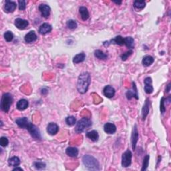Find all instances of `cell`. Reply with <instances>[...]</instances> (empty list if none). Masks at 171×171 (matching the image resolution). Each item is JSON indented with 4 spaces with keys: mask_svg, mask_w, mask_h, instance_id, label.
I'll return each instance as SVG.
<instances>
[{
    "mask_svg": "<svg viewBox=\"0 0 171 171\" xmlns=\"http://www.w3.org/2000/svg\"><path fill=\"white\" fill-rule=\"evenodd\" d=\"M138 141V132L137 129V126L135 124L133 128L132 136H131V142H132V150H135L136 149V143Z\"/></svg>",
    "mask_w": 171,
    "mask_h": 171,
    "instance_id": "cell-8",
    "label": "cell"
},
{
    "mask_svg": "<svg viewBox=\"0 0 171 171\" xmlns=\"http://www.w3.org/2000/svg\"><path fill=\"white\" fill-rule=\"evenodd\" d=\"M126 98L128 100H131L132 98H135L136 100L138 99V90L136 88V86L135 82H132V88L131 90H128L126 93Z\"/></svg>",
    "mask_w": 171,
    "mask_h": 171,
    "instance_id": "cell-7",
    "label": "cell"
},
{
    "mask_svg": "<svg viewBox=\"0 0 171 171\" xmlns=\"http://www.w3.org/2000/svg\"><path fill=\"white\" fill-rule=\"evenodd\" d=\"M86 54L84 52L78 54L76 55L73 58V63L74 64H80L83 62L85 60Z\"/></svg>",
    "mask_w": 171,
    "mask_h": 171,
    "instance_id": "cell-25",
    "label": "cell"
},
{
    "mask_svg": "<svg viewBox=\"0 0 171 171\" xmlns=\"http://www.w3.org/2000/svg\"><path fill=\"white\" fill-rule=\"evenodd\" d=\"M132 53H133V51L132 50H129L128 51H127V52H125L124 54H122V55L120 56V58L122 59V61H126V59H128V57H129Z\"/></svg>",
    "mask_w": 171,
    "mask_h": 171,
    "instance_id": "cell-36",
    "label": "cell"
},
{
    "mask_svg": "<svg viewBox=\"0 0 171 171\" xmlns=\"http://www.w3.org/2000/svg\"><path fill=\"white\" fill-rule=\"evenodd\" d=\"M134 7H135L136 9L138 10H142L144 9L146 6V2L144 1H138V0H136V1H134Z\"/></svg>",
    "mask_w": 171,
    "mask_h": 171,
    "instance_id": "cell-30",
    "label": "cell"
},
{
    "mask_svg": "<svg viewBox=\"0 0 171 171\" xmlns=\"http://www.w3.org/2000/svg\"><path fill=\"white\" fill-rule=\"evenodd\" d=\"M4 38L5 41L7 42H11L13 39V33L10 32V31H7L6 32L4 33Z\"/></svg>",
    "mask_w": 171,
    "mask_h": 171,
    "instance_id": "cell-34",
    "label": "cell"
},
{
    "mask_svg": "<svg viewBox=\"0 0 171 171\" xmlns=\"http://www.w3.org/2000/svg\"><path fill=\"white\" fill-rule=\"evenodd\" d=\"M103 93L104 95L106 96V98H112L115 95L116 90L112 86H111L110 85H108L104 88Z\"/></svg>",
    "mask_w": 171,
    "mask_h": 171,
    "instance_id": "cell-12",
    "label": "cell"
},
{
    "mask_svg": "<svg viewBox=\"0 0 171 171\" xmlns=\"http://www.w3.org/2000/svg\"><path fill=\"white\" fill-rule=\"evenodd\" d=\"M144 90L148 94H152L154 91V88L152 86V78L150 77H147L144 79Z\"/></svg>",
    "mask_w": 171,
    "mask_h": 171,
    "instance_id": "cell-9",
    "label": "cell"
},
{
    "mask_svg": "<svg viewBox=\"0 0 171 171\" xmlns=\"http://www.w3.org/2000/svg\"><path fill=\"white\" fill-rule=\"evenodd\" d=\"M14 24H15L16 27L17 28H18L19 30H25L26 28L28 25H29V22L28 21L25 20V19H22V18H17L15 19V22H14Z\"/></svg>",
    "mask_w": 171,
    "mask_h": 171,
    "instance_id": "cell-11",
    "label": "cell"
},
{
    "mask_svg": "<svg viewBox=\"0 0 171 171\" xmlns=\"http://www.w3.org/2000/svg\"><path fill=\"white\" fill-rule=\"evenodd\" d=\"M94 56L96 58H97L99 59H102V60H104V59H106L108 58V55L104 52H102V50H96L94 52Z\"/></svg>",
    "mask_w": 171,
    "mask_h": 171,
    "instance_id": "cell-29",
    "label": "cell"
},
{
    "mask_svg": "<svg viewBox=\"0 0 171 171\" xmlns=\"http://www.w3.org/2000/svg\"><path fill=\"white\" fill-rule=\"evenodd\" d=\"M13 99L12 95L10 93H5L3 94L1 100V104H0V107H1V110L4 111L5 113L9 112L11 104L13 103Z\"/></svg>",
    "mask_w": 171,
    "mask_h": 171,
    "instance_id": "cell-3",
    "label": "cell"
},
{
    "mask_svg": "<svg viewBox=\"0 0 171 171\" xmlns=\"http://www.w3.org/2000/svg\"><path fill=\"white\" fill-rule=\"evenodd\" d=\"M8 144H9V141H8L7 137H5V136L1 137V138H0V144L2 147L7 146Z\"/></svg>",
    "mask_w": 171,
    "mask_h": 171,
    "instance_id": "cell-37",
    "label": "cell"
},
{
    "mask_svg": "<svg viewBox=\"0 0 171 171\" xmlns=\"http://www.w3.org/2000/svg\"><path fill=\"white\" fill-rule=\"evenodd\" d=\"M132 154L130 150L128 149L125 151L122 156V166L125 168L130 167L132 162Z\"/></svg>",
    "mask_w": 171,
    "mask_h": 171,
    "instance_id": "cell-6",
    "label": "cell"
},
{
    "mask_svg": "<svg viewBox=\"0 0 171 171\" xmlns=\"http://www.w3.org/2000/svg\"><path fill=\"white\" fill-rule=\"evenodd\" d=\"M92 121L90 118H82L76 123L75 131L77 133H82L92 126Z\"/></svg>",
    "mask_w": 171,
    "mask_h": 171,
    "instance_id": "cell-4",
    "label": "cell"
},
{
    "mask_svg": "<svg viewBox=\"0 0 171 171\" xmlns=\"http://www.w3.org/2000/svg\"><path fill=\"white\" fill-rule=\"evenodd\" d=\"M170 90V84L169 83V84L167 85V88H166V92H169V91Z\"/></svg>",
    "mask_w": 171,
    "mask_h": 171,
    "instance_id": "cell-41",
    "label": "cell"
},
{
    "mask_svg": "<svg viewBox=\"0 0 171 171\" xmlns=\"http://www.w3.org/2000/svg\"><path fill=\"white\" fill-rule=\"evenodd\" d=\"M154 62H155V59H154L152 56H146L144 57L143 59H142V63L144 66L148 67V66H150V65H152L154 63Z\"/></svg>",
    "mask_w": 171,
    "mask_h": 171,
    "instance_id": "cell-24",
    "label": "cell"
},
{
    "mask_svg": "<svg viewBox=\"0 0 171 171\" xmlns=\"http://www.w3.org/2000/svg\"><path fill=\"white\" fill-rule=\"evenodd\" d=\"M78 149L75 147H68L65 150V153L70 157H76L78 155Z\"/></svg>",
    "mask_w": 171,
    "mask_h": 171,
    "instance_id": "cell-23",
    "label": "cell"
},
{
    "mask_svg": "<svg viewBox=\"0 0 171 171\" xmlns=\"http://www.w3.org/2000/svg\"><path fill=\"white\" fill-rule=\"evenodd\" d=\"M41 92H42V94L45 95V94H47L48 93V90L46 89V88H43V89L42 90Z\"/></svg>",
    "mask_w": 171,
    "mask_h": 171,
    "instance_id": "cell-40",
    "label": "cell"
},
{
    "mask_svg": "<svg viewBox=\"0 0 171 171\" xmlns=\"http://www.w3.org/2000/svg\"><path fill=\"white\" fill-rule=\"evenodd\" d=\"M65 122H66V124L68 126H72L76 123V119L74 116H68V117L65 118Z\"/></svg>",
    "mask_w": 171,
    "mask_h": 171,
    "instance_id": "cell-32",
    "label": "cell"
},
{
    "mask_svg": "<svg viewBox=\"0 0 171 171\" xmlns=\"http://www.w3.org/2000/svg\"><path fill=\"white\" fill-rule=\"evenodd\" d=\"M124 44L130 50L135 48V39L132 37H126L124 38Z\"/></svg>",
    "mask_w": 171,
    "mask_h": 171,
    "instance_id": "cell-26",
    "label": "cell"
},
{
    "mask_svg": "<svg viewBox=\"0 0 171 171\" xmlns=\"http://www.w3.org/2000/svg\"><path fill=\"white\" fill-rule=\"evenodd\" d=\"M38 8H39V11H40L42 17H44V18H48V17L50 16L51 9L49 5L42 4L39 5Z\"/></svg>",
    "mask_w": 171,
    "mask_h": 171,
    "instance_id": "cell-10",
    "label": "cell"
},
{
    "mask_svg": "<svg viewBox=\"0 0 171 171\" xmlns=\"http://www.w3.org/2000/svg\"><path fill=\"white\" fill-rule=\"evenodd\" d=\"M66 25L68 29L70 30H74L78 26V24L75 20H73V19H70L68 20L66 23Z\"/></svg>",
    "mask_w": 171,
    "mask_h": 171,
    "instance_id": "cell-33",
    "label": "cell"
},
{
    "mask_svg": "<svg viewBox=\"0 0 171 171\" xmlns=\"http://www.w3.org/2000/svg\"><path fill=\"white\" fill-rule=\"evenodd\" d=\"M37 39H38V37L34 31H30L24 37V40L28 44H31V43L36 42Z\"/></svg>",
    "mask_w": 171,
    "mask_h": 171,
    "instance_id": "cell-16",
    "label": "cell"
},
{
    "mask_svg": "<svg viewBox=\"0 0 171 171\" xmlns=\"http://www.w3.org/2000/svg\"><path fill=\"white\" fill-rule=\"evenodd\" d=\"M25 129L28 130V132L30 134V135L36 140H42V136L40 131L38 129V128L35 125L33 124L32 122H29V124H28V126L25 128Z\"/></svg>",
    "mask_w": 171,
    "mask_h": 171,
    "instance_id": "cell-5",
    "label": "cell"
},
{
    "mask_svg": "<svg viewBox=\"0 0 171 171\" xmlns=\"http://www.w3.org/2000/svg\"><path fill=\"white\" fill-rule=\"evenodd\" d=\"M86 136L93 142H97L99 139L98 132L96 130H91L90 132H88Z\"/></svg>",
    "mask_w": 171,
    "mask_h": 171,
    "instance_id": "cell-22",
    "label": "cell"
},
{
    "mask_svg": "<svg viewBox=\"0 0 171 171\" xmlns=\"http://www.w3.org/2000/svg\"><path fill=\"white\" fill-rule=\"evenodd\" d=\"M20 160L18 156H13L8 160V164L11 167H18L20 164Z\"/></svg>",
    "mask_w": 171,
    "mask_h": 171,
    "instance_id": "cell-27",
    "label": "cell"
},
{
    "mask_svg": "<svg viewBox=\"0 0 171 171\" xmlns=\"http://www.w3.org/2000/svg\"><path fill=\"white\" fill-rule=\"evenodd\" d=\"M17 7V4L16 2L9 1L7 0L5 1V4L4 6V10L6 13H12L16 10Z\"/></svg>",
    "mask_w": 171,
    "mask_h": 171,
    "instance_id": "cell-13",
    "label": "cell"
},
{
    "mask_svg": "<svg viewBox=\"0 0 171 171\" xmlns=\"http://www.w3.org/2000/svg\"><path fill=\"white\" fill-rule=\"evenodd\" d=\"M79 12L80 14L81 18L83 21H86L90 17V13L88 10L87 9V7H86L84 6H81L79 7Z\"/></svg>",
    "mask_w": 171,
    "mask_h": 171,
    "instance_id": "cell-19",
    "label": "cell"
},
{
    "mask_svg": "<svg viewBox=\"0 0 171 171\" xmlns=\"http://www.w3.org/2000/svg\"><path fill=\"white\" fill-rule=\"evenodd\" d=\"M104 132L108 135H113L116 132V126L110 122H107L104 126Z\"/></svg>",
    "mask_w": 171,
    "mask_h": 171,
    "instance_id": "cell-18",
    "label": "cell"
},
{
    "mask_svg": "<svg viewBox=\"0 0 171 171\" xmlns=\"http://www.w3.org/2000/svg\"><path fill=\"white\" fill-rule=\"evenodd\" d=\"M33 166L34 167L36 168V169L38 170H42V169H44L45 168V164L44 162H41V161H36L33 163Z\"/></svg>",
    "mask_w": 171,
    "mask_h": 171,
    "instance_id": "cell-35",
    "label": "cell"
},
{
    "mask_svg": "<svg viewBox=\"0 0 171 171\" xmlns=\"http://www.w3.org/2000/svg\"><path fill=\"white\" fill-rule=\"evenodd\" d=\"M149 160H150V156L149 155H147L144 156L141 170L143 171V170H147L148 167H149Z\"/></svg>",
    "mask_w": 171,
    "mask_h": 171,
    "instance_id": "cell-31",
    "label": "cell"
},
{
    "mask_svg": "<svg viewBox=\"0 0 171 171\" xmlns=\"http://www.w3.org/2000/svg\"><path fill=\"white\" fill-rule=\"evenodd\" d=\"M110 44H115L119 45H123L124 44V38H122L121 36H116L115 38L111 39L109 42Z\"/></svg>",
    "mask_w": 171,
    "mask_h": 171,
    "instance_id": "cell-28",
    "label": "cell"
},
{
    "mask_svg": "<svg viewBox=\"0 0 171 171\" xmlns=\"http://www.w3.org/2000/svg\"><path fill=\"white\" fill-rule=\"evenodd\" d=\"M149 110H150V100L149 98H147L146 100V101H145V103L142 109V120H144L146 119V116L149 115Z\"/></svg>",
    "mask_w": 171,
    "mask_h": 171,
    "instance_id": "cell-17",
    "label": "cell"
},
{
    "mask_svg": "<svg viewBox=\"0 0 171 171\" xmlns=\"http://www.w3.org/2000/svg\"><path fill=\"white\" fill-rule=\"evenodd\" d=\"M165 101H166V99L164 98H162L161 100V105H160V110L162 114H164L166 111V106H165Z\"/></svg>",
    "mask_w": 171,
    "mask_h": 171,
    "instance_id": "cell-38",
    "label": "cell"
},
{
    "mask_svg": "<svg viewBox=\"0 0 171 171\" xmlns=\"http://www.w3.org/2000/svg\"><path fill=\"white\" fill-rule=\"evenodd\" d=\"M52 30V25L49 24H48V23H44V24H43L40 25L38 32L39 33L42 34V35H45V34L51 32V31Z\"/></svg>",
    "mask_w": 171,
    "mask_h": 171,
    "instance_id": "cell-15",
    "label": "cell"
},
{
    "mask_svg": "<svg viewBox=\"0 0 171 171\" xmlns=\"http://www.w3.org/2000/svg\"><path fill=\"white\" fill-rule=\"evenodd\" d=\"M59 131V127L54 122H50L47 126V132L50 135H56Z\"/></svg>",
    "mask_w": 171,
    "mask_h": 171,
    "instance_id": "cell-14",
    "label": "cell"
},
{
    "mask_svg": "<svg viewBox=\"0 0 171 171\" xmlns=\"http://www.w3.org/2000/svg\"><path fill=\"white\" fill-rule=\"evenodd\" d=\"M29 120H28L26 117H22V118H18L16 120V123L18 124V126L21 128H26V126H28V124H29Z\"/></svg>",
    "mask_w": 171,
    "mask_h": 171,
    "instance_id": "cell-21",
    "label": "cell"
},
{
    "mask_svg": "<svg viewBox=\"0 0 171 171\" xmlns=\"http://www.w3.org/2000/svg\"><path fill=\"white\" fill-rule=\"evenodd\" d=\"M28 106H29V102L25 99H21L17 102L16 107L19 110L22 111L28 108Z\"/></svg>",
    "mask_w": 171,
    "mask_h": 171,
    "instance_id": "cell-20",
    "label": "cell"
},
{
    "mask_svg": "<svg viewBox=\"0 0 171 171\" xmlns=\"http://www.w3.org/2000/svg\"><path fill=\"white\" fill-rule=\"evenodd\" d=\"M114 3H115L117 5H121L122 4V1H113Z\"/></svg>",
    "mask_w": 171,
    "mask_h": 171,
    "instance_id": "cell-43",
    "label": "cell"
},
{
    "mask_svg": "<svg viewBox=\"0 0 171 171\" xmlns=\"http://www.w3.org/2000/svg\"><path fill=\"white\" fill-rule=\"evenodd\" d=\"M13 170H24V169H22V168H19V167H16V168H14V169H13Z\"/></svg>",
    "mask_w": 171,
    "mask_h": 171,
    "instance_id": "cell-42",
    "label": "cell"
},
{
    "mask_svg": "<svg viewBox=\"0 0 171 171\" xmlns=\"http://www.w3.org/2000/svg\"><path fill=\"white\" fill-rule=\"evenodd\" d=\"M82 162L87 169L90 170H99L100 164L96 158L90 155H84L82 158Z\"/></svg>",
    "mask_w": 171,
    "mask_h": 171,
    "instance_id": "cell-2",
    "label": "cell"
},
{
    "mask_svg": "<svg viewBox=\"0 0 171 171\" xmlns=\"http://www.w3.org/2000/svg\"><path fill=\"white\" fill-rule=\"evenodd\" d=\"M91 83V76L90 73L83 72L79 76L77 82V90L78 92L84 94L86 93Z\"/></svg>",
    "mask_w": 171,
    "mask_h": 171,
    "instance_id": "cell-1",
    "label": "cell"
},
{
    "mask_svg": "<svg viewBox=\"0 0 171 171\" xmlns=\"http://www.w3.org/2000/svg\"><path fill=\"white\" fill-rule=\"evenodd\" d=\"M26 1H24V0H19L18 1V6H19V10L20 11L25 10V8H26Z\"/></svg>",
    "mask_w": 171,
    "mask_h": 171,
    "instance_id": "cell-39",
    "label": "cell"
}]
</instances>
